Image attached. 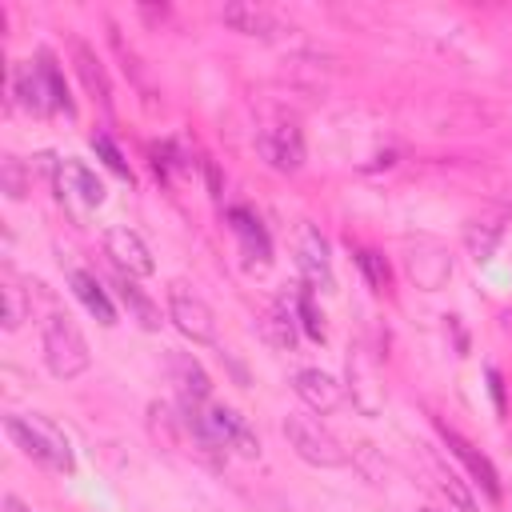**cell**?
Returning a JSON list of instances; mask_svg holds the SVG:
<instances>
[{"label":"cell","mask_w":512,"mask_h":512,"mask_svg":"<svg viewBox=\"0 0 512 512\" xmlns=\"http://www.w3.org/2000/svg\"><path fill=\"white\" fill-rule=\"evenodd\" d=\"M40 348H44V364H48V372H52L56 380H76V376L88 372V364H92L88 340H84L80 328H76L68 316H60V312H52V316L44 320Z\"/></svg>","instance_id":"7a4b0ae2"},{"label":"cell","mask_w":512,"mask_h":512,"mask_svg":"<svg viewBox=\"0 0 512 512\" xmlns=\"http://www.w3.org/2000/svg\"><path fill=\"white\" fill-rule=\"evenodd\" d=\"M104 252L112 256V264L124 272V276H152L156 272V260L148 252V244L140 240V232L116 224L104 232Z\"/></svg>","instance_id":"52a82bcc"},{"label":"cell","mask_w":512,"mask_h":512,"mask_svg":"<svg viewBox=\"0 0 512 512\" xmlns=\"http://www.w3.org/2000/svg\"><path fill=\"white\" fill-rule=\"evenodd\" d=\"M92 148H96V156L116 172V176H124V180H132V172H128V164H124V156H120V148L108 140V136H92Z\"/></svg>","instance_id":"ffe728a7"},{"label":"cell","mask_w":512,"mask_h":512,"mask_svg":"<svg viewBox=\"0 0 512 512\" xmlns=\"http://www.w3.org/2000/svg\"><path fill=\"white\" fill-rule=\"evenodd\" d=\"M264 328H268V336H272L280 348H288V344L296 340V332H292V312H288V304H284V300H276V304H272V312H268Z\"/></svg>","instance_id":"ac0fdd59"},{"label":"cell","mask_w":512,"mask_h":512,"mask_svg":"<svg viewBox=\"0 0 512 512\" xmlns=\"http://www.w3.org/2000/svg\"><path fill=\"white\" fill-rule=\"evenodd\" d=\"M228 220H232V232L240 236V244H244V252H248V256H256V260H268V256H272L268 232H264V224H260L248 208H232V212H228Z\"/></svg>","instance_id":"9a60e30c"},{"label":"cell","mask_w":512,"mask_h":512,"mask_svg":"<svg viewBox=\"0 0 512 512\" xmlns=\"http://www.w3.org/2000/svg\"><path fill=\"white\" fill-rule=\"evenodd\" d=\"M116 292H120V300H124V308L144 324V328H160V312H156V304L136 288V280L132 276H116Z\"/></svg>","instance_id":"2e32d148"},{"label":"cell","mask_w":512,"mask_h":512,"mask_svg":"<svg viewBox=\"0 0 512 512\" xmlns=\"http://www.w3.org/2000/svg\"><path fill=\"white\" fill-rule=\"evenodd\" d=\"M24 296H20V288L16 284H4V328L12 332V328H20V320H24Z\"/></svg>","instance_id":"44dd1931"},{"label":"cell","mask_w":512,"mask_h":512,"mask_svg":"<svg viewBox=\"0 0 512 512\" xmlns=\"http://www.w3.org/2000/svg\"><path fill=\"white\" fill-rule=\"evenodd\" d=\"M56 192H60V200L80 204V208H100V204H104V184H100V176H96L84 160H72V156L56 164Z\"/></svg>","instance_id":"8992f818"},{"label":"cell","mask_w":512,"mask_h":512,"mask_svg":"<svg viewBox=\"0 0 512 512\" xmlns=\"http://www.w3.org/2000/svg\"><path fill=\"white\" fill-rule=\"evenodd\" d=\"M16 96H20V104L32 108L36 116H48V112H56V108H64L68 116L76 112V104L68 100V84H64L60 68L52 64V56H40L36 64H32V60L20 64V72H16Z\"/></svg>","instance_id":"3957f363"},{"label":"cell","mask_w":512,"mask_h":512,"mask_svg":"<svg viewBox=\"0 0 512 512\" xmlns=\"http://www.w3.org/2000/svg\"><path fill=\"white\" fill-rule=\"evenodd\" d=\"M440 488H444V492H448V496L456 500V508H460V512H476V504H472V496H468V492L460 488V480H456L452 472H448V476L440 480Z\"/></svg>","instance_id":"603a6c76"},{"label":"cell","mask_w":512,"mask_h":512,"mask_svg":"<svg viewBox=\"0 0 512 512\" xmlns=\"http://www.w3.org/2000/svg\"><path fill=\"white\" fill-rule=\"evenodd\" d=\"M300 268H304V280L308 288H320V292H332V260H328V244L316 228H304L300 232Z\"/></svg>","instance_id":"9c48e42d"},{"label":"cell","mask_w":512,"mask_h":512,"mask_svg":"<svg viewBox=\"0 0 512 512\" xmlns=\"http://www.w3.org/2000/svg\"><path fill=\"white\" fill-rule=\"evenodd\" d=\"M4 428H8V436L24 448V456H32L36 464H44V468H52V472H72L76 468V456H72V444H68V436L48 420V416H36V412H28V416H4Z\"/></svg>","instance_id":"6da1fadb"},{"label":"cell","mask_w":512,"mask_h":512,"mask_svg":"<svg viewBox=\"0 0 512 512\" xmlns=\"http://www.w3.org/2000/svg\"><path fill=\"white\" fill-rule=\"evenodd\" d=\"M220 20L228 28H236V32H244V36H276V32H284L280 20L272 12H264V8H256V4H228L220 12Z\"/></svg>","instance_id":"7c38bea8"},{"label":"cell","mask_w":512,"mask_h":512,"mask_svg":"<svg viewBox=\"0 0 512 512\" xmlns=\"http://www.w3.org/2000/svg\"><path fill=\"white\" fill-rule=\"evenodd\" d=\"M292 388H296V396L312 408V412H332L336 404H340V384L328 376V372H320V368H300L296 376H292Z\"/></svg>","instance_id":"30bf717a"},{"label":"cell","mask_w":512,"mask_h":512,"mask_svg":"<svg viewBox=\"0 0 512 512\" xmlns=\"http://www.w3.org/2000/svg\"><path fill=\"white\" fill-rule=\"evenodd\" d=\"M488 384H492V396H496V404L504 408V388H500V372H496V368H488Z\"/></svg>","instance_id":"d4e9b609"},{"label":"cell","mask_w":512,"mask_h":512,"mask_svg":"<svg viewBox=\"0 0 512 512\" xmlns=\"http://www.w3.org/2000/svg\"><path fill=\"white\" fill-rule=\"evenodd\" d=\"M172 376H176L184 400H204V396H208V376H204V368H200L192 356L176 352V356H172Z\"/></svg>","instance_id":"e0dca14e"},{"label":"cell","mask_w":512,"mask_h":512,"mask_svg":"<svg viewBox=\"0 0 512 512\" xmlns=\"http://www.w3.org/2000/svg\"><path fill=\"white\" fill-rule=\"evenodd\" d=\"M16 168H20V164H16V156H8V160H4V188H8V196H12V200H20V196H24V184H20V172H16Z\"/></svg>","instance_id":"cb8c5ba5"},{"label":"cell","mask_w":512,"mask_h":512,"mask_svg":"<svg viewBox=\"0 0 512 512\" xmlns=\"http://www.w3.org/2000/svg\"><path fill=\"white\" fill-rule=\"evenodd\" d=\"M168 316H172V324L192 344H212L216 340V316H212V308L200 296L184 292L180 284H172V292H168Z\"/></svg>","instance_id":"5b68a950"},{"label":"cell","mask_w":512,"mask_h":512,"mask_svg":"<svg viewBox=\"0 0 512 512\" xmlns=\"http://www.w3.org/2000/svg\"><path fill=\"white\" fill-rule=\"evenodd\" d=\"M356 264L364 268V276H368V284H372V288H384V284H388V264H384V256H380V252L360 248V252H356Z\"/></svg>","instance_id":"d6986e66"},{"label":"cell","mask_w":512,"mask_h":512,"mask_svg":"<svg viewBox=\"0 0 512 512\" xmlns=\"http://www.w3.org/2000/svg\"><path fill=\"white\" fill-rule=\"evenodd\" d=\"M0 512H28V508H24V504H20L16 496H4V504H0Z\"/></svg>","instance_id":"484cf974"},{"label":"cell","mask_w":512,"mask_h":512,"mask_svg":"<svg viewBox=\"0 0 512 512\" xmlns=\"http://www.w3.org/2000/svg\"><path fill=\"white\" fill-rule=\"evenodd\" d=\"M72 56H76V72H80L84 88L108 108V104H112V88H108V76H104V64L96 60V52H92L84 40H76V44H72Z\"/></svg>","instance_id":"5bb4252c"},{"label":"cell","mask_w":512,"mask_h":512,"mask_svg":"<svg viewBox=\"0 0 512 512\" xmlns=\"http://www.w3.org/2000/svg\"><path fill=\"white\" fill-rule=\"evenodd\" d=\"M68 284H72L76 300H80V304H84L100 324H116V308H112L108 292L100 288V280H96L92 272H72V276H68Z\"/></svg>","instance_id":"4fadbf2b"},{"label":"cell","mask_w":512,"mask_h":512,"mask_svg":"<svg viewBox=\"0 0 512 512\" xmlns=\"http://www.w3.org/2000/svg\"><path fill=\"white\" fill-rule=\"evenodd\" d=\"M260 152H264V160L272 164V168H280V172H296L300 168V160H304V140H300V132L296 128H268L264 136H260Z\"/></svg>","instance_id":"8fae6325"},{"label":"cell","mask_w":512,"mask_h":512,"mask_svg":"<svg viewBox=\"0 0 512 512\" xmlns=\"http://www.w3.org/2000/svg\"><path fill=\"white\" fill-rule=\"evenodd\" d=\"M284 436H288V444L296 448V456L304 464L340 468L348 460V452L336 444V436L328 428H320L316 420H308V416H284Z\"/></svg>","instance_id":"277c9868"},{"label":"cell","mask_w":512,"mask_h":512,"mask_svg":"<svg viewBox=\"0 0 512 512\" xmlns=\"http://www.w3.org/2000/svg\"><path fill=\"white\" fill-rule=\"evenodd\" d=\"M300 324H304V332H308L312 340H324V324H320V316H316V308H312V288L300 292Z\"/></svg>","instance_id":"7402d4cb"},{"label":"cell","mask_w":512,"mask_h":512,"mask_svg":"<svg viewBox=\"0 0 512 512\" xmlns=\"http://www.w3.org/2000/svg\"><path fill=\"white\" fill-rule=\"evenodd\" d=\"M424 512H436V508H424Z\"/></svg>","instance_id":"4316f807"},{"label":"cell","mask_w":512,"mask_h":512,"mask_svg":"<svg viewBox=\"0 0 512 512\" xmlns=\"http://www.w3.org/2000/svg\"><path fill=\"white\" fill-rule=\"evenodd\" d=\"M440 436H444V444L452 448V456H456V460H460V464L472 472V480H476V484H480V488H484L492 500H500V476H496L492 460H488V456H484L476 444H468V440H464L456 428H448V424H440Z\"/></svg>","instance_id":"ba28073f"}]
</instances>
